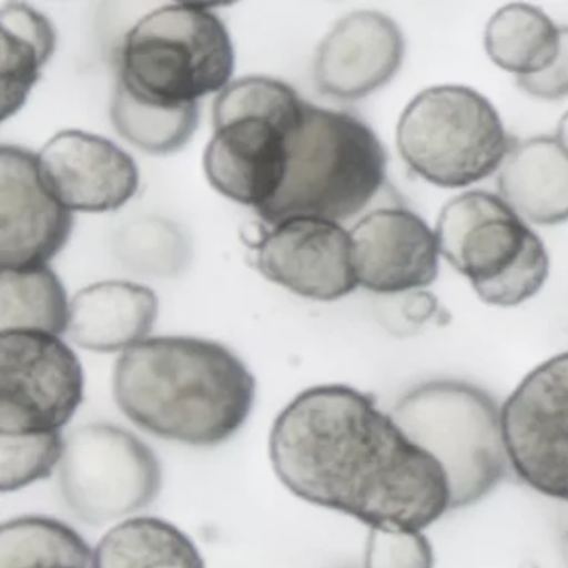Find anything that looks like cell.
<instances>
[{"label": "cell", "instance_id": "6da1fadb", "mask_svg": "<svg viewBox=\"0 0 568 568\" xmlns=\"http://www.w3.org/2000/svg\"><path fill=\"white\" fill-rule=\"evenodd\" d=\"M268 447L292 494L371 530L420 534L452 510L440 462L347 385L298 394L275 420Z\"/></svg>", "mask_w": 568, "mask_h": 568}, {"label": "cell", "instance_id": "7a4b0ae2", "mask_svg": "<svg viewBox=\"0 0 568 568\" xmlns=\"http://www.w3.org/2000/svg\"><path fill=\"white\" fill-rule=\"evenodd\" d=\"M114 397L125 417L155 437L215 447L247 422L255 378L219 342L151 337L122 352L114 368Z\"/></svg>", "mask_w": 568, "mask_h": 568}, {"label": "cell", "instance_id": "3957f363", "mask_svg": "<svg viewBox=\"0 0 568 568\" xmlns=\"http://www.w3.org/2000/svg\"><path fill=\"white\" fill-rule=\"evenodd\" d=\"M287 171L265 224L322 219L344 224L358 217L387 182V152L374 131L348 112L305 102L287 134Z\"/></svg>", "mask_w": 568, "mask_h": 568}, {"label": "cell", "instance_id": "277c9868", "mask_svg": "<svg viewBox=\"0 0 568 568\" xmlns=\"http://www.w3.org/2000/svg\"><path fill=\"white\" fill-rule=\"evenodd\" d=\"M235 52L225 22L199 4L149 12L122 39L118 85L164 108L199 104L232 82Z\"/></svg>", "mask_w": 568, "mask_h": 568}, {"label": "cell", "instance_id": "5b68a950", "mask_svg": "<svg viewBox=\"0 0 568 568\" xmlns=\"http://www.w3.org/2000/svg\"><path fill=\"white\" fill-rule=\"evenodd\" d=\"M390 415L440 462L450 484L452 510L487 497L510 470L500 407L477 385L425 382L408 390Z\"/></svg>", "mask_w": 568, "mask_h": 568}, {"label": "cell", "instance_id": "8992f818", "mask_svg": "<svg viewBox=\"0 0 568 568\" xmlns=\"http://www.w3.org/2000/svg\"><path fill=\"white\" fill-rule=\"evenodd\" d=\"M435 234L442 257L484 304L517 307L547 282L550 258L544 242L500 195H457L442 209Z\"/></svg>", "mask_w": 568, "mask_h": 568}, {"label": "cell", "instance_id": "52a82bcc", "mask_svg": "<svg viewBox=\"0 0 568 568\" xmlns=\"http://www.w3.org/2000/svg\"><path fill=\"white\" fill-rule=\"evenodd\" d=\"M515 141L480 92L437 85L412 99L397 125L402 161L442 189L478 184L500 171Z\"/></svg>", "mask_w": 568, "mask_h": 568}, {"label": "cell", "instance_id": "ba28073f", "mask_svg": "<svg viewBox=\"0 0 568 568\" xmlns=\"http://www.w3.org/2000/svg\"><path fill=\"white\" fill-rule=\"evenodd\" d=\"M59 480L72 514L101 527L148 508L161 491L162 468L141 438L99 422L69 435Z\"/></svg>", "mask_w": 568, "mask_h": 568}, {"label": "cell", "instance_id": "9c48e42d", "mask_svg": "<svg viewBox=\"0 0 568 568\" xmlns=\"http://www.w3.org/2000/svg\"><path fill=\"white\" fill-rule=\"evenodd\" d=\"M84 400L71 347L44 332H0V435L62 434Z\"/></svg>", "mask_w": 568, "mask_h": 568}, {"label": "cell", "instance_id": "30bf717a", "mask_svg": "<svg viewBox=\"0 0 568 568\" xmlns=\"http://www.w3.org/2000/svg\"><path fill=\"white\" fill-rule=\"evenodd\" d=\"M500 412L510 470L568 505V352L535 367Z\"/></svg>", "mask_w": 568, "mask_h": 568}, {"label": "cell", "instance_id": "8fae6325", "mask_svg": "<svg viewBox=\"0 0 568 568\" xmlns=\"http://www.w3.org/2000/svg\"><path fill=\"white\" fill-rule=\"evenodd\" d=\"M74 214L42 178L39 154L21 145L0 149V267H41L68 245Z\"/></svg>", "mask_w": 568, "mask_h": 568}, {"label": "cell", "instance_id": "7c38bea8", "mask_svg": "<svg viewBox=\"0 0 568 568\" xmlns=\"http://www.w3.org/2000/svg\"><path fill=\"white\" fill-rule=\"evenodd\" d=\"M258 271L298 297L334 302L361 287L351 232L322 219H291L272 225L255 245Z\"/></svg>", "mask_w": 568, "mask_h": 568}, {"label": "cell", "instance_id": "4fadbf2b", "mask_svg": "<svg viewBox=\"0 0 568 568\" xmlns=\"http://www.w3.org/2000/svg\"><path fill=\"white\" fill-rule=\"evenodd\" d=\"M302 109L291 118L234 115L212 121L214 135L204 154L212 187L255 212L271 204L284 184L287 134L301 119Z\"/></svg>", "mask_w": 568, "mask_h": 568}, {"label": "cell", "instance_id": "5bb4252c", "mask_svg": "<svg viewBox=\"0 0 568 568\" xmlns=\"http://www.w3.org/2000/svg\"><path fill=\"white\" fill-rule=\"evenodd\" d=\"M348 232L361 287L382 295L412 294L437 281V234L410 209H374Z\"/></svg>", "mask_w": 568, "mask_h": 568}, {"label": "cell", "instance_id": "9a60e30c", "mask_svg": "<svg viewBox=\"0 0 568 568\" xmlns=\"http://www.w3.org/2000/svg\"><path fill=\"white\" fill-rule=\"evenodd\" d=\"M42 178L71 212L102 214L124 207L139 191L134 159L109 139L82 131L55 134L39 154Z\"/></svg>", "mask_w": 568, "mask_h": 568}, {"label": "cell", "instance_id": "2e32d148", "mask_svg": "<svg viewBox=\"0 0 568 568\" xmlns=\"http://www.w3.org/2000/svg\"><path fill=\"white\" fill-rule=\"evenodd\" d=\"M404 58L405 38L394 19L377 11L352 12L318 45L315 88L338 101L368 98L397 75Z\"/></svg>", "mask_w": 568, "mask_h": 568}, {"label": "cell", "instance_id": "e0dca14e", "mask_svg": "<svg viewBox=\"0 0 568 568\" xmlns=\"http://www.w3.org/2000/svg\"><path fill=\"white\" fill-rule=\"evenodd\" d=\"M159 315L152 288L108 281L82 288L71 301L69 337L85 351L112 354L148 341Z\"/></svg>", "mask_w": 568, "mask_h": 568}, {"label": "cell", "instance_id": "ac0fdd59", "mask_svg": "<svg viewBox=\"0 0 568 568\" xmlns=\"http://www.w3.org/2000/svg\"><path fill=\"white\" fill-rule=\"evenodd\" d=\"M498 195L528 224L568 222V154L557 138L515 142L497 175Z\"/></svg>", "mask_w": 568, "mask_h": 568}, {"label": "cell", "instance_id": "d6986e66", "mask_svg": "<svg viewBox=\"0 0 568 568\" xmlns=\"http://www.w3.org/2000/svg\"><path fill=\"white\" fill-rule=\"evenodd\" d=\"M2 29V121L24 108L58 45L54 26L42 12L24 2H9L0 9Z\"/></svg>", "mask_w": 568, "mask_h": 568}, {"label": "cell", "instance_id": "ffe728a7", "mask_svg": "<svg viewBox=\"0 0 568 568\" xmlns=\"http://www.w3.org/2000/svg\"><path fill=\"white\" fill-rule=\"evenodd\" d=\"M484 45L498 68L517 79L534 78L557 61L561 28L534 6H505L487 22Z\"/></svg>", "mask_w": 568, "mask_h": 568}, {"label": "cell", "instance_id": "44dd1931", "mask_svg": "<svg viewBox=\"0 0 568 568\" xmlns=\"http://www.w3.org/2000/svg\"><path fill=\"white\" fill-rule=\"evenodd\" d=\"M94 568H205L191 537L154 517L115 525L94 550Z\"/></svg>", "mask_w": 568, "mask_h": 568}, {"label": "cell", "instance_id": "7402d4cb", "mask_svg": "<svg viewBox=\"0 0 568 568\" xmlns=\"http://www.w3.org/2000/svg\"><path fill=\"white\" fill-rule=\"evenodd\" d=\"M71 302L61 278L49 265L2 271L0 332L31 331L68 334Z\"/></svg>", "mask_w": 568, "mask_h": 568}, {"label": "cell", "instance_id": "603a6c76", "mask_svg": "<svg viewBox=\"0 0 568 568\" xmlns=\"http://www.w3.org/2000/svg\"><path fill=\"white\" fill-rule=\"evenodd\" d=\"M0 568H94V551L55 518H14L0 528Z\"/></svg>", "mask_w": 568, "mask_h": 568}, {"label": "cell", "instance_id": "cb8c5ba5", "mask_svg": "<svg viewBox=\"0 0 568 568\" xmlns=\"http://www.w3.org/2000/svg\"><path fill=\"white\" fill-rule=\"evenodd\" d=\"M201 119L199 104L164 108L132 98L115 84L111 102V121L118 134L139 151L152 155H171L187 148Z\"/></svg>", "mask_w": 568, "mask_h": 568}, {"label": "cell", "instance_id": "d4e9b609", "mask_svg": "<svg viewBox=\"0 0 568 568\" xmlns=\"http://www.w3.org/2000/svg\"><path fill=\"white\" fill-rule=\"evenodd\" d=\"M64 450L62 434L0 435V488L8 494L48 478Z\"/></svg>", "mask_w": 568, "mask_h": 568}, {"label": "cell", "instance_id": "484cf974", "mask_svg": "<svg viewBox=\"0 0 568 568\" xmlns=\"http://www.w3.org/2000/svg\"><path fill=\"white\" fill-rule=\"evenodd\" d=\"M364 568H434V551L422 531L371 530Z\"/></svg>", "mask_w": 568, "mask_h": 568}, {"label": "cell", "instance_id": "4316f807", "mask_svg": "<svg viewBox=\"0 0 568 568\" xmlns=\"http://www.w3.org/2000/svg\"><path fill=\"white\" fill-rule=\"evenodd\" d=\"M517 88L540 101H560L568 95V28H561L560 54L557 61L534 78L517 79Z\"/></svg>", "mask_w": 568, "mask_h": 568}, {"label": "cell", "instance_id": "83f0119b", "mask_svg": "<svg viewBox=\"0 0 568 568\" xmlns=\"http://www.w3.org/2000/svg\"><path fill=\"white\" fill-rule=\"evenodd\" d=\"M557 141L560 142L561 148L568 154V112L564 114V118L558 122L557 134H555Z\"/></svg>", "mask_w": 568, "mask_h": 568}, {"label": "cell", "instance_id": "f1b7e54d", "mask_svg": "<svg viewBox=\"0 0 568 568\" xmlns=\"http://www.w3.org/2000/svg\"><path fill=\"white\" fill-rule=\"evenodd\" d=\"M565 514L567 515H565L564 524H561V544H564L565 558L568 561V505Z\"/></svg>", "mask_w": 568, "mask_h": 568}]
</instances>
